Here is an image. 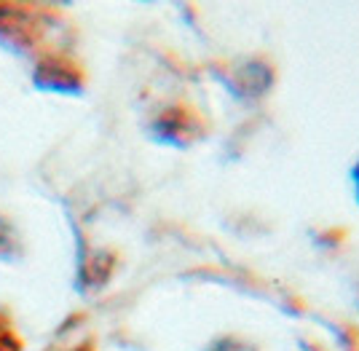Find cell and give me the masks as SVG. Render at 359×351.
I'll list each match as a JSON object with an SVG mask.
<instances>
[{
  "instance_id": "1",
  "label": "cell",
  "mask_w": 359,
  "mask_h": 351,
  "mask_svg": "<svg viewBox=\"0 0 359 351\" xmlns=\"http://www.w3.org/2000/svg\"><path fill=\"white\" fill-rule=\"evenodd\" d=\"M48 30V14L35 6H0V41L11 48H38Z\"/></svg>"
},
{
  "instance_id": "5",
  "label": "cell",
  "mask_w": 359,
  "mask_h": 351,
  "mask_svg": "<svg viewBox=\"0 0 359 351\" xmlns=\"http://www.w3.org/2000/svg\"><path fill=\"white\" fill-rule=\"evenodd\" d=\"M113 266H116V258L110 255V252H94L89 258L83 260V282L89 284V287H100V284H105L110 274H113Z\"/></svg>"
},
{
  "instance_id": "6",
  "label": "cell",
  "mask_w": 359,
  "mask_h": 351,
  "mask_svg": "<svg viewBox=\"0 0 359 351\" xmlns=\"http://www.w3.org/2000/svg\"><path fill=\"white\" fill-rule=\"evenodd\" d=\"M22 338L16 336L14 324L6 314H0V351H22Z\"/></svg>"
},
{
  "instance_id": "7",
  "label": "cell",
  "mask_w": 359,
  "mask_h": 351,
  "mask_svg": "<svg viewBox=\"0 0 359 351\" xmlns=\"http://www.w3.org/2000/svg\"><path fill=\"white\" fill-rule=\"evenodd\" d=\"M210 351H257L252 343L241 340V338H220L210 346Z\"/></svg>"
},
{
  "instance_id": "4",
  "label": "cell",
  "mask_w": 359,
  "mask_h": 351,
  "mask_svg": "<svg viewBox=\"0 0 359 351\" xmlns=\"http://www.w3.org/2000/svg\"><path fill=\"white\" fill-rule=\"evenodd\" d=\"M273 83V70L269 62L263 60H250L233 67V73L228 76V86L231 92L241 97V99H252V97H263Z\"/></svg>"
},
{
  "instance_id": "3",
  "label": "cell",
  "mask_w": 359,
  "mask_h": 351,
  "mask_svg": "<svg viewBox=\"0 0 359 351\" xmlns=\"http://www.w3.org/2000/svg\"><path fill=\"white\" fill-rule=\"evenodd\" d=\"M35 81H38V86L54 89V92H75L83 83V73L70 57H65L60 51H51L38 64Z\"/></svg>"
},
{
  "instance_id": "8",
  "label": "cell",
  "mask_w": 359,
  "mask_h": 351,
  "mask_svg": "<svg viewBox=\"0 0 359 351\" xmlns=\"http://www.w3.org/2000/svg\"><path fill=\"white\" fill-rule=\"evenodd\" d=\"M54 351H94V349H91V343L83 340V343H75L73 349H54Z\"/></svg>"
},
{
  "instance_id": "9",
  "label": "cell",
  "mask_w": 359,
  "mask_h": 351,
  "mask_svg": "<svg viewBox=\"0 0 359 351\" xmlns=\"http://www.w3.org/2000/svg\"><path fill=\"white\" fill-rule=\"evenodd\" d=\"M351 180H354V191H357V201H359V161L357 167H354V172H351Z\"/></svg>"
},
{
  "instance_id": "2",
  "label": "cell",
  "mask_w": 359,
  "mask_h": 351,
  "mask_svg": "<svg viewBox=\"0 0 359 351\" xmlns=\"http://www.w3.org/2000/svg\"><path fill=\"white\" fill-rule=\"evenodd\" d=\"M204 135V121L201 116L196 113L194 107L185 105H175L166 107L164 113L156 118L153 123V137L158 142H166V145H177V148H185Z\"/></svg>"
}]
</instances>
